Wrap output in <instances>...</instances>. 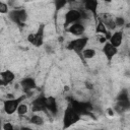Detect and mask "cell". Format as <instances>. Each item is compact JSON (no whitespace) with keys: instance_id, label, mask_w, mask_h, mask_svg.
<instances>
[{"instance_id":"d6986e66","label":"cell","mask_w":130,"mask_h":130,"mask_svg":"<svg viewBox=\"0 0 130 130\" xmlns=\"http://www.w3.org/2000/svg\"><path fill=\"white\" fill-rule=\"evenodd\" d=\"M29 122H30L31 124L36 125V126H43V125H44V123H45L44 118H43V117H41L40 115H36V114H35V115H32V116L30 117Z\"/></svg>"},{"instance_id":"8fae6325","label":"cell","mask_w":130,"mask_h":130,"mask_svg":"<svg viewBox=\"0 0 130 130\" xmlns=\"http://www.w3.org/2000/svg\"><path fill=\"white\" fill-rule=\"evenodd\" d=\"M44 36H45V24L41 23L40 26L38 27L37 32H35V41L32 46L40 48L44 45Z\"/></svg>"},{"instance_id":"e0dca14e","label":"cell","mask_w":130,"mask_h":130,"mask_svg":"<svg viewBox=\"0 0 130 130\" xmlns=\"http://www.w3.org/2000/svg\"><path fill=\"white\" fill-rule=\"evenodd\" d=\"M95 31H96L98 34H102V35H104V36L107 38V40H109V38H110V36H111V35L109 34V31H108L106 25L104 24V22L101 20V18H99V21L96 22Z\"/></svg>"},{"instance_id":"44dd1931","label":"cell","mask_w":130,"mask_h":130,"mask_svg":"<svg viewBox=\"0 0 130 130\" xmlns=\"http://www.w3.org/2000/svg\"><path fill=\"white\" fill-rule=\"evenodd\" d=\"M16 112H17V115H18V116H20V117L24 116V115L28 112V107H27V105H25V104H23V103L21 102V103L19 104V106L17 107Z\"/></svg>"},{"instance_id":"4316f807","label":"cell","mask_w":130,"mask_h":130,"mask_svg":"<svg viewBox=\"0 0 130 130\" xmlns=\"http://www.w3.org/2000/svg\"><path fill=\"white\" fill-rule=\"evenodd\" d=\"M0 86H6V84H5V82L3 81V79L0 77Z\"/></svg>"},{"instance_id":"3957f363","label":"cell","mask_w":130,"mask_h":130,"mask_svg":"<svg viewBox=\"0 0 130 130\" xmlns=\"http://www.w3.org/2000/svg\"><path fill=\"white\" fill-rule=\"evenodd\" d=\"M80 120H81V116L70 105H68L63 115V128H69L72 125L79 122Z\"/></svg>"},{"instance_id":"9a60e30c","label":"cell","mask_w":130,"mask_h":130,"mask_svg":"<svg viewBox=\"0 0 130 130\" xmlns=\"http://www.w3.org/2000/svg\"><path fill=\"white\" fill-rule=\"evenodd\" d=\"M114 47L116 48H119L121 45H122V42H123V34L121 30H117L115 31L114 34H112L108 40Z\"/></svg>"},{"instance_id":"2e32d148","label":"cell","mask_w":130,"mask_h":130,"mask_svg":"<svg viewBox=\"0 0 130 130\" xmlns=\"http://www.w3.org/2000/svg\"><path fill=\"white\" fill-rule=\"evenodd\" d=\"M0 77L3 79V81L5 82L6 85L10 84L13 82V80L15 79V74L13 73V71L7 69V70H4V71H1L0 72Z\"/></svg>"},{"instance_id":"52a82bcc","label":"cell","mask_w":130,"mask_h":130,"mask_svg":"<svg viewBox=\"0 0 130 130\" xmlns=\"http://www.w3.org/2000/svg\"><path fill=\"white\" fill-rule=\"evenodd\" d=\"M46 95L41 93L31 101V110L32 112H47L46 109Z\"/></svg>"},{"instance_id":"d4e9b609","label":"cell","mask_w":130,"mask_h":130,"mask_svg":"<svg viewBox=\"0 0 130 130\" xmlns=\"http://www.w3.org/2000/svg\"><path fill=\"white\" fill-rule=\"evenodd\" d=\"M2 129H4V130H13L14 129V126L10 122H5L2 125Z\"/></svg>"},{"instance_id":"9c48e42d","label":"cell","mask_w":130,"mask_h":130,"mask_svg":"<svg viewBox=\"0 0 130 130\" xmlns=\"http://www.w3.org/2000/svg\"><path fill=\"white\" fill-rule=\"evenodd\" d=\"M103 53L106 56V58L108 59L109 62L112 61V59L118 54V48L114 47L109 41H107L106 43H104L103 46Z\"/></svg>"},{"instance_id":"f1b7e54d","label":"cell","mask_w":130,"mask_h":130,"mask_svg":"<svg viewBox=\"0 0 130 130\" xmlns=\"http://www.w3.org/2000/svg\"><path fill=\"white\" fill-rule=\"evenodd\" d=\"M113 0H104V2H106V3H111Z\"/></svg>"},{"instance_id":"7402d4cb","label":"cell","mask_w":130,"mask_h":130,"mask_svg":"<svg viewBox=\"0 0 130 130\" xmlns=\"http://www.w3.org/2000/svg\"><path fill=\"white\" fill-rule=\"evenodd\" d=\"M117 101H122V100H129V93H128V90L126 89H123L119 92V94L117 95L116 98Z\"/></svg>"},{"instance_id":"6da1fadb","label":"cell","mask_w":130,"mask_h":130,"mask_svg":"<svg viewBox=\"0 0 130 130\" xmlns=\"http://www.w3.org/2000/svg\"><path fill=\"white\" fill-rule=\"evenodd\" d=\"M68 101H69V105L80 115H89L91 114V111L93 110L92 104L89 102H83V101H77L73 98L68 96Z\"/></svg>"},{"instance_id":"ac0fdd59","label":"cell","mask_w":130,"mask_h":130,"mask_svg":"<svg viewBox=\"0 0 130 130\" xmlns=\"http://www.w3.org/2000/svg\"><path fill=\"white\" fill-rule=\"evenodd\" d=\"M96 52L94 49L92 48H88V49H83V51L81 52V56L84 59H92L95 56Z\"/></svg>"},{"instance_id":"30bf717a","label":"cell","mask_w":130,"mask_h":130,"mask_svg":"<svg viewBox=\"0 0 130 130\" xmlns=\"http://www.w3.org/2000/svg\"><path fill=\"white\" fill-rule=\"evenodd\" d=\"M66 31H68L69 34H71L73 36L81 37L84 34V31H85V26L80 21H77V22H74V23L70 24L66 28Z\"/></svg>"},{"instance_id":"5b68a950","label":"cell","mask_w":130,"mask_h":130,"mask_svg":"<svg viewBox=\"0 0 130 130\" xmlns=\"http://www.w3.org/2000/svg\"><path fill=\"white\" fill-rule=\"evenodd\" d=\"M26 99V94H22L18 98H13V99H7L3 102V110L7 115H12L16 112L17 107L23 100Z\"/></svg>"},{"instance_id":"484cf974","label":"cell","mask_w":130,"mask_h":130,"mask_svg":"<svg viewBox=\"0 0 130 130\" xmlns=\"http://www.w3.org/2000/svg\"><path fill=\"white\" fill-rule=\"evenodd\" d=\"M26 40H27V42L29 43V44H34V41H35V34H32V32H30V34H28L27 35V38H26Z\"/></svg>"},{"instance_id":"277c9868","label":"cell","mask_w":130,"mask_h":130,"mask_svg":"<svg viewBox=\"0 0 130 130\" xmlns=\"http://www.w3.org/2000/svg\"><path fill=\"white\" fill-rule=\"evenodd\" d=\"M88 41H89L88 37H82V36H81V37H78L77 39H74V40L70 41V42L67 44L66 48H67V50H69V51L75 52V53H76L78 56H80V58H81V57H82V56H81V52L83 51V49H85V47H86Z\"/></svg>"},{"instance_id":"7a4b0ae2","label":"cell","mask_w":130,"mask_h":130,"mask_svg":"<svg viewBox=\"0 0 130 130\" xmlns=\"http://www.w3.org/2000/svg\"><path fill=\"white\" fill-rule=\"evenodd\" d=\"M27 11L24 8H14L8 11V17L16 25L23 27L27 19Z\"/></svg>"},{"instance_id":"4fadbf2b","label":"cell","mask_w":130,"mask_h":130,"mask_svg":"<svg viewBox=\"0 0 130 130\" xmlns=\"http://www.w3.org/2000/svg\"><path fill=\"white\" fill-rule=\"evenodd\" d=\"M46 109H47V112H50L54 116L58 114V104L54 96L46 98Z\"/></svg>"},{"instance_id":"7c38bea8","label":"cell","mask_w":130,"mask_h":130,"mask_svg":"<svg viewBox=\"0 0 130 130\" xmlns=\"http://www.w3.org/2000/svg\"><path fill=\"white\" fill-rule=\"evenodd\" d=\"M20 86L21 88L24 90V92H29L32 89L37 88V82L36 79L32 77H24L23 79H21L20 81Z\"/></svg>"},{"instance_id":"5bb4252c","label":"cell","mask_w":130,"mask_h":130,"mask_svg":"<svg viewBox=\"0 0 130 130\" xmlns=\"http://www.w3.org/2000/svg\"><path fill=\"white\" fill-rule=\"evenodd\" d=\"M129 110H130V101L129 100L117 101V103L114 107V112H116L117 114H123Z\"/></svg>"},{"instance_id":"ba28073f","label":"cell","mask_w":130,"mask_h":130,"mask_svg":"<svg viewBox=\"0 0 130 130\" xmlns=\"http://www.w3.org/2000/svg\"><path fill=\"white\" fill-rule=\"evenodd\" d=\"M84 6L85 11L91 13L95 19H98V7H99V1L98 0H81Z\"/></svg>"},{"instance_id":"83f0119b","label":"cell","mask_w":130,"mask_h":130,"mask_svg":"<svg viewBox=\"0 0 130 130\" xmlns=\"http://www.w3.org/2000/svg\"><path fill=\"white\" fill-rule=\"evenodd\" d=\"M108 111H109V115H110V116H113V115H114V112H113L111 109H109Z\"/></svg>"},{"instance_id":"cb8c5ba5","label":"cell","mask_w":130,"mask_h":130,"mask_svg":"<svg viewBox=\"0 0 130 130\" xmlns=\"http://www.w3.org/2000/svg\"><path fill=\"white\" fill-rule=\"evenodd\" d=\"M8 11H9L8 5L5 2L0 1V14H6V13H8Z\"/></svg>"},{"instance_id":"ffe728a7","label":"cell","mask_w":130,"mask_h":130,"mask_svg":"<svg viewBox=\"0 0 130 130\" xmlns=\"http://www.w3.org/2000/svg\"><path fill=\"white\" fill-rule=\"evenodd\" d=\"M67 3H68V0H54L53 4H54V7H55V11L58 12L61 9H63L67 5Z\"/></svg>"},{"instance_id":"8992f818","label":"cell","mask_w":130,"mask_h":130,"mask_svg":"<svg viewBox=\"0 0 130 130\" xmlns=\"http://www.w3.org/2000/svg\"><path fill=\"white\" fill-rule=\"evenodd\" d=\"M82 19V16H81V11L78 10V9H69L65 15H64V28L66 29L70 24L74 23V22H77V21H80Z\"/></svg>"},{"instance_id":"603a6c76","label":"cell","mask_w":130,"mask_h":130,"mask_svg":"<svg viewBox=\"0 0 130 130\" xmlns=\"http://www.w3.org/2000/svg\"><path fill=\"white\" fill-rule=\"evenodd\" d=\"M114 22H115L116 26H120V27L124 26L125 23H126L125 18L123 16H116V17H114Z\"/></svg>"}]
</instances>
